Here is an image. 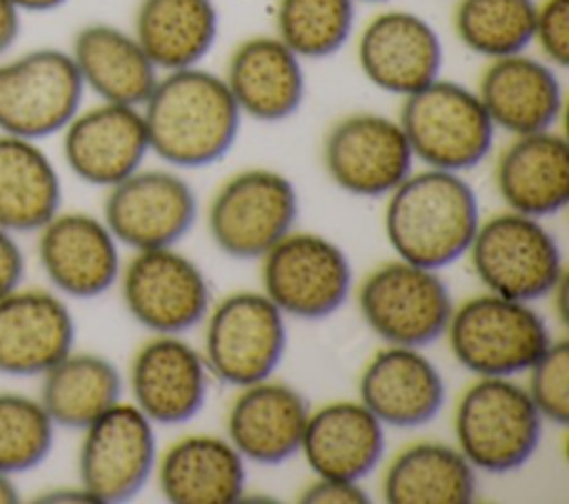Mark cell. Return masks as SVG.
<instances>
[{
  "label": "cell",
  "instance_id": "obj_1",
  "mask_svg": "<svg viewBox=\"0 0 569 504\" xmlns=\"http://www.w3.org/2000/svg\"><path fill=\"white\" fill-rule=\"evenodd\" d=\"M140 111L151 153L173 169L220 162L242 127L224 78L202 67L160 73Z\"/></svg>",
  "mask_w": 569,
  "mask_h": 504
},
{
  "label": "cell",
  "instance_id": "obj_2",
  "mask_svg": "<svg viewBox=\"0 0 569 504\" xmlns=\"http://www.w3.org/2000/svg\"><path fill=\"white\" fill-rule=\"evenodd\" d=\"M480 202L462 173L411 171L385 206V238L396 258L442 271L467 255L480 226Z\"/></svg>",
  "mask_w": 569,
  "mask_h": 504
},
{
  "label": "cell",
  "instance_id": "obj_3",
  "mask_svg": "<svg viewBox=\"0 0 569 504\" xmlns=\"http://www.w3.org/2000/svg\"><path fill=\"white\" fill-rule=\"evenodd\" d=\"M542 426L525 384L513 377H476L453 409L458 451L491 475L522 468L540 446Z\"/></svg>",
  "mask_w": 569,
  "mask_h": 504
},
{
  "label": "cell",
  "instance_id": "obj_4",
  "mask_svg": "<svg viewBox=\"0 0 569 504\" xmlns=\"http://www.w3.org/2000/svg\"><path fill=\"white\" fill-rule=\"evenodd\" d=\"M445 337L453 360L476 377H518L553 340L533 304L489 291L453 306Z\"/></svg>",
  "mask_w": 569,
  "mask_h": 504
},
{
  "label": "cell",
  "instance_id": "obj_5",
  "mask_svg": "<svg viewBox=\"0 0 569 504\" xmlns=\"http://www.w3.org/2000/svg\"><path fill=\"white\" fill-rule=\"evenodd\" d=\"M398 122L416 162L429 169L471 171L496 142V127L476 89L442 75L402 98Z\"/></svg>",
  "mask_w": 569,
  "mask_h": 504
},
{
  "label": "cell",
  "instance_id": "obj_6",
  "mask_svg": "<svg viewBox=\"0 0 569 504\" xmlns=\"http://www.w3.org/2000/svg\"><path fill=\"white\" fill-rule=\"evenodd\" d=\"M473 275L496 295L538 302L565 280L558 238L540 218L502 211L480 226L467 251Z\"/></svg>",
  "mask_w": 569,
  "mask_h": 504
},
{
  "label": "cell",
  "instance_id": "obj_7",
  "mask_svg": "<svg viewBox=\"0 0 569 504\" xmlns=\"http://www.w3.org/2000/svg\"><path fill=\"white\" fill-rule=\"evenodd\" d=\"M202 357L218 382L242 389L273 377L287 353V317L262 291H236L202 320Z\"/></svg>",
  "mask_w": 569,
  "mask_h": 504
},
{
  "label": "cell",
  "instance_id": "obj_8",
  "mask_svg": "<svg viewBox=\"0 0 569 504\" xmlns=\"http://www.w3.org/2000/svg\"><path fill=\"white\" fill-rule=\"evenodd\" d=\"M356 300L362 322L378 340L416 349L445 337L456 306L440 271L400 258L369 271Z\"/></svg>",
  "mask_w": 569,
  "mask_h": 504
},
{
  "label": "cell",
  "instance_id": "obj_9",
  "mask_svg": "<svg viewBox=\"0 0 569 504\" xmlns=\"http://www.w3.org/2000/svg\"><path fill=\"white\" fill-rule=\"evenodd\" d=\"M300 213L296 184L276 169L253 167L220 184L207 209V231L218 251L233 260H260Z\"/></svg>",
  "mask_w": 569,
  "mask_h": 504
},
{
  "label": "cell",
  "instance_id": "obj_10",
  "mask_svg": "<svg viewBox=\"0 0 569 504\" xmlns=\"http://www.w3.org/2000/svg\"><path fill=\"white\" fill-rule=\"evenodd\" d=\"M262 293L284 313L305 322L327 320L351 295L353 269L340 244L291 231L260 258Z\"/></svg>",
  "mask_w": 569,
  "mask_h": 504
},
{
  "label": "cell",
  "instance_id": "obj_11",
  "mask_svg": "<svg viewBox=\"0 0 569 504\" xmlns=\"http://www.w3.org/2000/svg\"><path fill=\"white\" fill-rule=\"evenodd\" d=\"M84 84L69 56L38 47L0 62V133L44 140L82 109Z\"/></svg>",
  "mask_w": 569,
  "mask_h": 504
},
{
  "label": "cell",
  "instance_id": "obj_12",
  "mask_svg": "<svg viewBox=\"0 0 569 504\" xmlns=\"http://www.w3.org/2000/svg\"><path fill=\"white\" fill-rule=\"evenodd\" d=\"M118 284L127 313L153 335H182L211 309L204 271L176 246L133 251Z\"/></svg>",
  "mask_w": 569,
  "mask_h": 504
},
{
  "label": "cell",
  "instance_id": "obj_13",
  "mask_svg": "<svg viewBox=\"0 0 569 504\" xmlns=\"http://www.w3.org/2000/svg\"><path fill=\"white\" fill-rule=\"evenodd\" d=\"M156 424L133 404L118 402L82 429L78 480L98 504L133 500L156 473Z\"/></svg>",
  "mask_w": 569,
  "mask_h": 504
},
{
  "label": "cell",
  "instance_id": "obj_14",
  "mask_svg": "<svg viewBox=\"0 0 569 504\" xmlns=\"http://www.w3.org/2000/svg\"><path fill=\"white\" fill-rule=\"evenodd\" d=\"M416 158L398 118L356 111L336 120L322 140L327 178L353 198H387L411 171Z\"/></svg>",
  "mask_w": 569,
  "mask_h": 504
},
{
  "label": "cell",
  "instance_id": "obj_15",
  "mask_svg": "<svg viewBox=\"0 0 569 504\" xmlns=\"http://www.w3.org/2000/svg\"><path fill=\"white\" fill-rule=\"evenodd\" d=\"M102 220L131 251L176 246L198 220V198L173 169H138L107 189Z\"/></svg>",
  "mask_w": 569,
  "mask_h": 504
},
{
  "label": "cell",
  "instance_id": "obj_16",
  "mask_svg": "<svg viewBox=\"0 0 569 504\" xmlns=\"http://www.w3.org/2000/svg\"><path fill=\"white\" fill-rule=\"evenodd\" d=\"M356 60L378 91L407 98L440 78L445 47L438 29L409 9H385L358 33Z\"/></svg>",
  "mask_w": 569,
  "mask_h": 504
},
{
  "label": "cell",
  "instance_id": "obj_17",
  "mask_svg": "<svg viewBox=\"0 0 569 504\" xmlns=\"http://www.w3.org/2000/svg\"><path fill=\"white\" fill-rule=\"evenodd\" d=\"M36 233L38 264L56 293L93 300L118 284L120 244L102 218L84 211H58Z\"/></svg>",
  "mask_w": 569,
  "mask_h": 504
},
{
  "label": "cell",
  "instance_id": "obj_18",
  "mask_svg": "<svg viewBox=\"0 0 569 504\" xmlns=\"http://www.w3.org/2000/svg\"><path fill=\"white\" fill-rule=\"evenodd\" d=\"M60 133L67 169L91 187L122 182L151 153L140 107L98 102L80 109Z\"/></svg>",
  "mask_w": 569,
  "mask_h": 504
},
{
  "label": "cell",
  "instance_id": "obj_19",
  "mask_svg": "<svg viewBox=\"0 0 569 504\" xmlns=\"http://www.w3.org/2000/svg\"><path fill=\"white\" fill-rule=\"evenodd\" d=\"M209 377L200 349L182 335H153L131 360L129 391L156 426H180L202 411Z\"/></svg>",
  "mask_w": 569,
  "mask_h": 504
},
{
  "label": "cell",
  "instance_id": "obj_20",
  "mask_svg": "<svg viewBox=\"0 0 569 504\" xmlns=\"http://www.w3.org/2000/svg\"><path fill=\"white\" fill-rule=\"evenodd\" d=\"M358 400L385 429H420L447 404V380L422 349L385 344L365 364Z\"/></svg>",
  "mask_w": 569,
  "mask_h": 504
},
{
  "label": "cell",
  "instance_id": "obj_21",
  "mask_svg": "<svg viewBox=\"0 0 569 504\" xmlns=\"http://www.w3.org/2000/svg\"><path fill=\"white\" fill-rule=\"evenodd\" d=\"M76 344V320L49 289H13L0 298V375L40 377Z\"/></svg>",
  "mask_w": 569,
  "mask_h": 504
},
{
  "label": "cell",
  "instance_id": "obj_22",
  "mask_svg": "<svg viewBox=\"0 0 569 504\" xmlns=\"http://www.w3.org/2000/svg\"><path fill=\"white\" fill-rule=\"evenodd\" d=\"M222 78L242 118L264 124L293 118L307 93L305 60L276 33H256L238 42Z\"/></svg>",
  "mask_w": 569,
  "mask_h": 504
},
{
  "label": "cell",
  "instance_id": "obj_23",
  "mask_svg": "<svg viewBox=\"0 0 569 504\" xmlns=\"http://www.w3.org/2000/svg\"><path fill=\"white\" fill-rule=\"evenodd\" d=\"M311 406L291 384L267 377L238 389L227 411V440L249 464L278 466L300 453Z\"/></svg>",
  "mask_w": 569,
  "mask_h": 504
},
{
  "label": "cell",
  "instance_id": "obj_24",
  "mask_svg": "<svg viewBox=\"0 0 569 504\" xmlns=\"http://www.w3.org/2000/svg\"><path fill=\"white\" fill-rule=\"evenodd\" d=\"M476 93L496 131L511 138L556 129L565 107L558 69L529 51L487 60Z\"/></svg>",
  "mask_w": 569,
  "mask_h": 504
},
{
  "label": "cell",
  "instance_id": "obj_25",
  "mask_svg": "<svg viewBox=\"0 0 569 504\" xmlns=\"http://www.w3.org/2000/svg\"><path fill=\"white\" fill-rule=\"evenodd\" d=\"M493 182L509 211L551 218L569 202V144L556 131L513 135L496 160Z\"/></svg>",
  "mask_w": 569,
  "mask_h": 504
},
{
  "label": "cell",
  "instance_id": "obj_26",
  "mask_svg": "<svg viewBox=\"0 0 569 504\" xmlns=\"http://www.w3.org/2000/svg\"><path fill=\"white\" fill-rule=\"evenodd\" d=\"M385 426L360 400H336L309 413L300 453L316 477L362 482L382 462Z\"/></svg>",
  "mask_w": 569,
  "mask_h": 504
},
{
  "label": "cell",
  "instance_id": "obj_27",
  "mask_svg": "<svg viewBox=\"0 0 569 504\" xmlns=\"http://www.w3.org/2000/svg\"><path fill=\"white\" fill-rule=\"evenodd\" d=\"M158 488L171 504H236L247 493V462L220 435L173 442L156 464Z\"/></svg>",
  "mask_w": 569,
  "mask_h": 504
},
{
  "label": "cell",
  "instance_id": "obj_28",
  "mask_svg": "<svg viewBox=\"0 0 569 504\" xmlns=\"http://www.w3.org/2000/svg\"><path fill=\"white\" fill-rule=\"evenodd\" d=\"M80 80L100 102L142 107L160 71L133 31L109 22H89L73 36L69 51Z\"/></svg>",
  "mask_w": 569,
  "mask_h": 504
},
{
  "label": "cell",
  "instance_id": "obj_29",
  "mask_svg": "<svg viewBox=\"0 0 569 504\" xmlns=\"http://www.w3.org/2000/svg\"><path fill=\"white\" fill-rule=\"evenodd\" d=\"M213 0H140L133 36L160 73L200 67L218 40Z\"/></svg>",
  "mask_w": 569,
  "mask_h": 504
},
{
  "label": "cell",
  "instance_id": "obj_30",
  "mask_svg": "<svg viewBox=\"0 0 569 504\" xmlns=\"http://www.w3.org/2000/svg\"><path fill=\"white\" fill-rule=\"evenodd\" d=\"M478 495V471L456 444L425 440L393 455L382 475L389 504H469Z\"/></svg>",
  "mask_w": 569,
  "mask_h": 504
},
{
  "label": "cell",
  "instance_id": "obj_31",
  "mask_svg": "<svg viewBox=\"0 0 569 504\" xmlns=\"http://www.w3.org/2000/svg\"><path fill=\"white\" fill-rule=\"evenodd\" d=\"M62 206V182L53 160L36 142L0 133V226L36 233Z\"/></svg>",
  "mask_w": 569,
  "mask_h": 504
},
{
  "label": "cell",
  "instance_id": "obj_32",
  "mask_svg": "<svg viewBox=\"0 0 569 504\" xmlns=\"http://www.w3.org/2000/svg\"><path fill=\"white\" fill-rule=\"evenodd\" d=\"M120 369L104 355L69 351L40 375L38 400L56 429L82 431L122 400Z\"/></svg>",
  "mask_w": 569,
  "mask_h": 504
},
{
  "label": "cell",
  "instance_id": "obj_33",
  "mask_svg": "<svg viewBox=\"0 0 569 504\" xmlns=\"http://www.w3.org/2000/svg\"><path fill=\"white\" fill-rule=\"evenodd\" d=\"M536 0H458L453 33L478 58L496 60L529 51Z\"/></svg>",
  "mask_w": 569,
  "mask_h": 504
},
{
  "label": "cell",
  "instance_id": "obj_34",
  "mask_svg": "<svg viewBox=\"0 0 569 504\" xmlns=\"http://www.w3.org/2000/svg\"><path fill=\"white\" fill-rule=\"evenodd\" d=\"M356 0H276V36L302 60L345 49L356 29Z\"/></svg>",
  "mask_w": 569,
  "mask_h": 504
},
{
  "label": "cell",
  "instance_id": "obj_35",
  "mask_svg": "<svg viewBox=\"0 0 569 504\" xmlns=\"http://www.w3.org/2000/svg\"><path fill=\"white\" fill-rule=\"evenodd\" d=\"M56 424L38 397L0 391V471L9 475L40 466L53 448Z\"/></svg>",
  "mask_w": 569,
  "mask_h": 504
},
{
  "label": "cell",
  "instance_id": "obj_36",
  "mask_svg": "<svg viewBox=\"0 0 569 504\" xmlns=\"http://www.w3.org/2000/svg\"><path fill=\"white\" fill-rule=\"evenodd\" d=\"M525 389L545 422L569 424V342L565 337L551 340L531 364Z\"/></svg>",
  "mask_w": 569,
  "mask_h": 504
},
{
  "label": "cell",
  "instance_id": "obj_37",
  "mask_svg": "<svg viewBox=\"0 0 569 504\" xmlns=\"http://www.w3.org/2000/svg\"><path fill=\"white\" fill-rule=\"evenodd\" d=\"M542 60L558 71L569 64V0H536L533 40Z\"/></svg>",
  "mask_w": 569,
  "mask_h": 504
},
{
  "label": "cell",
  "instance_id": "obj_38",
  "mask_svg": "<svg viewBox=\"0 0 569 504\" xmlns=\"http://www.w3.org/2000/svg\"><path fill=\"white\" fill-rule=\"evenodd\" d=\"M302 504H367L369 495L362 482L338 480V477H316L309 486L300 491Z\"/></svg>",
  "mask_w": 569,
  "mask_h": 504
},
{
  "label": "cell",
  "instance_id": "obj_39",
  "mask_svg": "<svg viewBox=\"0 0 569 504\" xmlns=\"http://www.w3.org/2000/svg\"><path fill=\"white\" fill-rule=\"evenodd\" d=\"M27 258L16 240V233L0 226V298L22 286Z\"/></svg>",
  "mask_w": 569,
  "mask_h": 504
},
{
  "label": "cell",
  "instance_id": "obj_40",
  "mask_svg": "<svg viewBox=\"0 0 569 504\" xmlns=\"http://www.w3.org/2000/svg\"><path fill=\"white\" fill-rule=\"evenodd\" d=\"M20 33V11L13 2L0 0V56H4Z\"/></svg>",
  "mask_w": 569,
  "mask_h": 504
},
{
  "label": "cell",
  "instance_id": "obj_41",
  "mask_svg": "<svg viewBox=\"0 0 569 504\" xmlns=\"http://www.w3.org/2000/svg\"><path fill=\"white\" fill-rule=\"evenodd\" d=\"M36 502H49V504H62V502H73V504H98L93 500V495L78 486H64V488H51V491H42Z\"/></svg>",
  "mask_w": 569,
  "mask_h": 504
},
{
  "label": "cell",
  "instance_id": "obj_42",
  "mask_svg": "<svg viewBox=\"0 0 569 504\" xmlns=\"http://www.w3.org/2000/svg\"><path fill=\"white\" fill-rule=\"evenodd\" d=\"M18 7V11H31V13H47L53 9H60L69 0H9Z\"/></svg>",
  "mask_w": 569,
  "mask_h": 504
},
{
  "label": "cell",
  "instance_id": "obj_43",
  "mask_svg": "<svg viewBox=\"0 0 569 504\" xmlns=\"http://www.w3.org/2000/svg\"><path fill=\"white\" fill-rule=\"evenodd\" d=\"M20 502V488L13 482V475L0 471V504H18Z\"/></svg>",
  "mask_w": 569,
  "mask_h": 504
},
{
  "label": "cell",
  "instance_id": "obj_44",
  "mask_svg": "<svg viewBox=\"0 0 569 504\" xmlns=\"http://www.w3.org/2000/svg\"><path fill=\"white\" fill-rule=\"evenodd\" d=\"M356 2H369V4H382L387 0H356Z\"/></svg>",
  "mask_w": 569,
  "mask_h": 504
}]
</instances>
